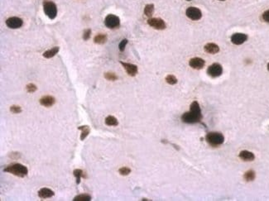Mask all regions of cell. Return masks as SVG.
<instances>
[{
    "instance_id": "obj_14",
    "label": "cell",
    "mask_w": 269,
    "mask_h": 201,
    "mask_svg": "<svg viewBox=\"0 0 269 201\" xmlns=\"http://www.w3.org/2000/svg\"><path fill=\"white\" fill-rule=\"evenodd\" d=\"M54 195V191L49 188H42L38 191V196L40 197L41 199H48V198H52Z\"/></svg>"
},
{
    "instance_id": "obj_35",
    "label": "cell",
    "mask_w": 269,
    "mask_h": 201,
    "mask_svg": "<svg viewBox=\"0 0 269 201\" xmlns=\"http://www.w3.org/2000/svg\"><path fill=\"white\" fill-rule=\"evenodd\" d=\"M220 1H224V0H220Z\"/></svg>"
},
{
    "instance_id": "obj_25",
    "label": "cell",
    "mask_w": 269,
    "mask_h": 201,
    "mask_svg": "<svg viewBox=\"0 0 269 201\" xmlns=\"http://www.w3.org/2000/svg\"><path fill=\"white\" fill-rule=\"evenodd\" d=\"M166 81L167 83H168L169 85H176L177 83V79L176 78V76H174L173 75H168L167 77H166Z\"/></svg>"
},
{
    "instance_id": "obj_11",
    "label": "cell",
    "mask_w": 269,
    "mask_h": 201,
    "mask_svg": "<svg viewBox=\"0 0 269 201\" xmlns=\"http://www.w3.org/2000/svg\"><path fill=\"white\" fill-rule=\"evenodd\" d=\"M120 64L125 69L128 76H135L137 74V66L136 65L130 64V63H126V62L120 61Z\"/></svg>"
},
{
    "instance_id": "obj_3",
    "label": "cell",
    "mask_w": 269,
    "mask_h": 201,
    "mask_svg": "<svg viewBox=\"0 0 269 201\" xmlns=\"http://www.w3.org/2000/svg\"><path fill=\"white\" fill-rule=\"evenodd\" d=\"M206 141L210 145L216 147L223 144L224 142V137L223 134L217 132H212L209 133L206 136Z\"/></svg>"
},
{
    "instance_id": "obj_27",
    "label": "cell",
    "mask_w": 269,
    "mask_h": 201,
    "mask_svg": "<svg viewBox=\"0 0 269 201\" xmlns=\"http://www.w3.org/2000/svg\"><path fill=\"white\" fill-rule=\"evenodd\" d=\"M118 172H119V174H120L121 175H129L130 172H131V169L128 167H126V166L121 167L120 169L118 170Z\"/></svg>"
},
{
    "instance_id": "obj_18",
    "label": "cell",
    "mask_w": 269,
    "mask_h": 201,
    "mask_svg": "<svg viewBox=\"0 0 269 201\" xmlns=\"http://www.w3.org/2000/svg\"><path fill=\"white\" fill-rule=\"evenodd\" d=\"M59 49L60 48L58 47H55L52 48V49H50V50H47V51L44 52V53H43V56L45 57V58H47V59L52 58V57L55 56L59 52Z\"/></svg>"
},
{
    "instance_id": "obj_10",
    "label": "cell",
    "mask_w": 269,
    "mask_h": 201,
    "mask_svg": "<svg viewBox=\"0 0 269 201\" xmlns=\"http://www.w3.org/2000/svg\"><path fill=\"white\" fill-rule=\"evenodd\" d=\"M206 64V62L203 59L201 58H199V57H195V58H192V59L190 60L189 65L191 68L196 69V70H201L204 67Z\"/></svg>"
},
{
    "instance_id": "obj_20",
    "label": "cell",
    "mask_w": 269,
    "mask_h": 201,
    "mask_svg": "<svg viewBox=\"0 0 269 201\" xmlns=\"http://www.w3.org/2000/svg\"><path fill=\"white\" fill-rule=\"evenodd\" d=\"M107 42V35L106 34H98L94 38V42L96 43V44H104V43Z\"/></svg>"
},
{
    "instance_id": "obj_23",
    "label": "cell",
    "mask_w": 269,
    "mask_h": 201,
    "mask_svg": "<svg viewBox=\"0 0 269 201\" xmlns=\"http://www.w3.org/2000/svg\"><path fill=\"white\" fill-rule=\"evenodd\" d=\"M74 201H90L91 200V196L88 194H81L79 195H76L73 199Z\"/></svg>"
},
{
    "instance_id": "obj_5",
    "label": "cell",
    "mask_w": 269,
    "mask_h": 201,
    "mask_svg": "<svg viewBox=\"0 0 269 201\" xmlns=\"http://www.w3.org/2000/svg\"><path fill=\"white\" fill-rule=\"evenodd\" d=\"M104 24L108 28H117L120 26V19L116 15L109 14L104 19Z\"/></svg>"
},
{
    "instance_id": "obj_9",
    "label": "cell",
    "mask_w": 269,
    "mask_h": 201,
    "mask_svg": "<svg viewBox=\"0 0 269 201\" xmlns=\"http://www.w3.org/2000/svg\"><path fill=\"white\" fill-rule=\"evenodd\" d=\"M6 25H7L9 28L17 29L22 27V26L23 25V21H22L20 17H12L6 20Z\"/></svg>"
},
{
    "instance_id": "obj_8",
    "label": "cell",
    "mask_w": 269,
    "mask_h": 201,
    "mask_svg": "<svg viewBox=\"0 0 269 201\" xmlns=\"http://www.w3.org/2000/svg\"><path fill=\"white\" fill-rule=\"evenodd\" d=\"M147 24L149 26H151L152 27L157 29V30H164L167 27L165 22L163 21L162 18H157V17L149 18L147 20Z\"/></svg>"
},
{
    "instance_id": "obj_33",
    "label": "cell",
    "mask_w": 269,
    "mask_h": 201,
    "mask_svg": "<svg viewBox=\"0 0 269 201\" xmlns=\"http://www.w3.org/2000/svg\"><path fill=\"white\" fill-rule=\"evenodd\" d=\"M267 70H268V71H269V63H268V64H267Z\"/></svg>"
},
{
    "instance_id": "obj_19",
    "label": "cell",
    "mask_w": 269,
    "mask_h": 201,
    "mask_svg": "<svg viewBox=\"0 0 269 201\" xmlns=\"http://www.w3.org/2000/svg\"><path fill=\"white\" fill-rule=\"evenodd\" d=\"M73 175H75V177H76V184H80V179H81L82 177L87 178V176L85 175V173L82 170H80V169H76V170H74Z\"/></svg>"
},
{
    "instance_id": "obj_17",
    "label": "cell",
    "mask_w": 269,
    "mask_h": 201,
    "mask_svg": "<svg viewBox=\"0 0 269 201\" xmlns=\"http://www.w3.org/2000/svg\"><path fill=\"white\" fill-rule=\"evenodd\" d=\"M79 130L81 131V134H80V140L81 141H84L85 139V137H87L88 135L90 134V128L88 125L85 126H80L78 128Z\"/></svg>"
},
{
    "instance_id": "obj_26",
    "label": "cell",
    "mask_w": 269,
    "mask_h": 201,
    "mask_svg": "<svg viewBox=\"0 0 269 201\" xmlns=\"http://www.w3.org/2000/svg\"><path fill=\"white\" fill-rule=\"evenodd\" d=\"M104 77H105L106 80L111 81H114L118 79V76H116L114 73H113V72H107V73L104 74Z\"/></svg>"
},
{
    "instance_id": "obj_24",
    "label": "cell",
    "mask_w": 269,
    "mask_h": 201,
    "mask_svg": "<svg viewBox=\"0 0 269 201\" xmlns=\"http://www.w3.org/2000/svg\"><path fill=\"white\" fill-rule=\"evenodd\" d=\"M243 177L247 181H252L255 179V172L253 170H248L244 174Z\"/></svg>"
},
{
    "instance_id": "obj_29",
    "label": "cell",
    "mask_w": 269,
    "mask_h": 201,
    "mask_svg": "<svg viewBox=\"0 0 269 201\" xmlns=\"http://www.w3.org/2000/svg\"><path fill=\"white\" fill-rule=\"evenodd\" d=\"M27 91L28 93H34L36 90H37V87L34 84H28V85L26 86Z\"/></svg>"
},
{
    "instance_id": "obj_6",
    "label": "cell",
    "mask_w": 269,
    "mask_h": 201,
    "mask_svg": "<svg viewBox=\"0 0 269 201\" xmlns=\"http://www.w3.org/2000/svg\"><path fill=\"white\" fill-rule=\"evenodd\" d=\"M208 75L213 78H216L219 77L223 73V67L221 66V65L218 64V63H215V64L211 65L209 66L207 70Z\"/></svg>"
},
{
    "instance_id": "obj_28",
    "label": "cell",
    "mask_w": 269,
    "mask_h": 201,
    "mask_svg": "<svg viewBox=\"0 0 269 201\" xmlns=\"http://www.w3.org/2000/svg\"><path fill=\"white\" fill-rule=\"evenodd\" d=\"M10 111L12 112V114H20L22 112V108L18 105H12L10 108Z\"/></svg>"
},
{
    "instance_id": "obj_30",
    "label": "cell",
    "mask_w": 269,
    "mask_h": 201,
    "mask_svg": "<svg viewBox=\"0 0 269 201\" xmlns=\"http://www.w3.org/2000/svg\"><path fill=\"white\" fill-rule=\"evenodd\" d=\"M127 39H123V40H122V42H121L119 43V45H118L119 51H123L125 50L126 45H127Z\"/></svg>"
},
{
    "instance_id": "obj_32",
    "label": "cell",
    "mask_w": 269,
    "mask_h": 201,
    "mask_svg": "<svg viewBox=\"0 0 269 201\" xmlns=\"http://www.w3.org/2000/svg\"><path fill=\"white\" fill-rule=\"evenodd\" d=\"M262 19H263L265 22H269V9L262 13Z\"/></svg>"
},
{
    "instance_id": "obj_31",
    "label": "cell",
    "mask_w": 269,
    "mask_h": 201,
    "mask_svg": "<svg viewBox=\"0 0 269 201\" xmlns=\"http://www.w3.org/2000/svg\"><path fill=\"white\" fill-rule=\"evenodd\" d=\"M90 35H91V30L90 29H86L84 32V34H83V39L85 41L89 40L90 38Z\"/></svg>"
},
{
    "instance_id": "obj_2",
    "label": "cell",
    "mask_w": 269,
    "mask_h": 201,
    "mask_svg": "<svg viewBox=\"0 0 269 201\" xmlns=\"http://www.w3.org/2000/svg\"><path fill=\"white\" fill-rule=\"evenodd\" d=\"M4 172H7L12 174L13 175H16L17 177L23 178L25 177L27 173H28V169L27 168V166H23L20 163H14L12 165L7 166V167H5L3 169Z\"/></svg>"
},
{
    "instance_id": "obj_1",
    "label": "cell",
    "mask_w": 269,
    "mask_h": 201,
    "mask_svg": "<svg viewBox=\"0 0 269 201\" xmlns=\"http://www.w3.org/2000/svg\"><path fill=\"white\" fill-rule=\"evenodd\" d=\"M201 119H202V114L197 101H194L190 106V111L183 114L182 116V122L186 123H199L201 122Z\"/></svg>"
},
{
    "instance_id": "obj_15",
    "label": "cell",
    "mask_w": 269,
    "mask_h": 201,
    "mask_svg": "<svg viewBox=\"0 0 269 201\" xmlns=\"http://www.w3.org/2000/svg\"><path fill=\"white\" fill-rule=\"evenodd\" d=\"M239 157H240L243 161H252L254 160L255 156L253 153H252L251 151H242L239 153Z\"/></svg>"
},
{
    "instance_id": "obj_7",
    "label": "cell",
    "mask_w": 269,
    "mask_h": 201,
    "mask_svg": "<svg viewBox=\"0 0 269 201\" xmlns=\"http://www.w3.org/2000/svg\"><path fill=\"white\" fill-rule=\"evenodd\" d=\"M186 14L190 19L194 20V21H197L200 20L202 17V12L199 8L196 7H190L187 9Z\"/></svg>"
},
{
    "instance_id": "obj_4",
    "label": "cell",
    "mask_w": 269,
    "mask_h": 201,
    "mask_svg": "<svg viewBox=\"0 0 269 201\" xmlns=\"http://www.w3.org/2000/svg\"><path fill=\"white\" fill-rule=\"evenodd\" d=\"M43 10L50 19H55L57 15V5L51 1H46L43 3Z\"/></svg>"
},
{
    "instance_id": "obj_22",
    "label": "cell",
    "mask_w": 269,
    "mask_h": 201,
    "mask_svg": "<svg viewBox=\"0 0 269 201\" xmlns=\"http://www.w3.org/2000/svg\"><path fill=\"white\" fill-rule=\"evenodd\" d=\"M154 12V5L153 4H147L145 6L144 8V14L147 17H151Z\"/></svg>"
},
{
    "instance_id": "obj_21",
    "label": "cell",
    "mask_w": 269,
    "mask_h": 201,
    "mask_svg": "<svg viewBox=\"0 0 269 201\" xmlns=\"http://www.w3.org/2000/svg\"><path fill=\"white\" fill-rule=\"evenodd\" d=\"M104 122H105V124H106V125H108V126H118V119H117L115 117L111 116V115H109V116L107 117V118H105Z\"/></svg>"
},
{
    "instance_id": "obj_34",
    "label": "cell",
    "mask_w": 269,
    "mask_h": 201,
    "mask_svg": "<svg viewBox=\"0 0 269 201\" xmlns=\"http://www.w3.org/2000/svg\"><path fill=\"white\" fill-rule=\"evenodd\" d=\"M187 1H191V0H187Z\"/></svg>"
},
{
    "instance_id": "obj_12",
    "label": "cell",
    "mask_w": 269,
    "mask_h": 201,
    "mask_svg": "<svg viewBox=\"0 0 269 201\" xmlns=\"http://www.w3.org/2000/svg\"><path fill=\"white\" fill-rule=\"evenodd\" d=\"M248 39V36L243 33H235L231 37V42L235 45H241L245 42Z\"/></svg>"
},
{
    "instance_id": "obj_16",
    "label": "cell",
    "mask_w": 269,
    "mask_h": 201,
    "mask_svg": "<svg viewBox=\"0 0 269 201\" xmlns=\"http://www.w3.org/2000/svg\"><path fill=\"white\" fill-rule=\"evenodd\" d=\"M204 49H205L206 52L210 53V54H215V53L220 51V47L215 43H208V44L205 46Z\"/></svg>"
},
{
    "instance_id": "obj_13",
    "label": "cell",
    "mask_w": 269,
    "mask_h": 201,
    "mask_svg": "<svg viewBox=\"0 0 269 201\" xmlns=\"http://www.w3.org/2000/svg\"><path fill=\"white\" fill-rule=\"evenodd\" d=\"M40 104L42 105L44 107H47V108H49V107H52V105H54L55 103H56V99L52 96H44V97L41 98L40 100Z\"/></svg>"
}]
</instances>
